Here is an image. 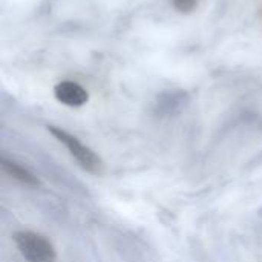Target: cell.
Listing matches in <instances>:
<instances>
[{
    "mask_svg": "<svg viewBox=\"0 0 262 262\" xmlns=\"http://www.w3.org/2000/svg\"><path fill=\"white\" fill-rule=\"evenodd\" d=\"M48 130L69 150V154L74 157V160L88 172L100 175L103 172V161L101 158L88 146H84L77 137L69 134L68 130L57 127V126H48Z\"/></svg>",
    "mask_w": 262,
    "mask_h": 262,
    "instance_id": "obj_2",
    "label": "cell"
},
{
    "mask_svg": "<svg viewBox=\"0 0 262 262\" xmlns=\"http://www.w3.org/2000/svg\"><path fill=\"white\" fill-rule=\"evenodd\" d=\"M54 95H55L57 101H60L61 104L69 106V107H80V106L86 104L89 100L88 91L81 84L71 81V80L57 83L54 86Z\"/></svg>",
    "mask_w": 262,
    "mask_h": 262,
    "instance_id": "obj_3",
    "label": "cell"
},
{
    "mask_svg": "<svg viewBox=\"0 0 262 262\" xmlns=\"http://www.w3.org/2000/svg\"><path fill=\"white\" fill-rule=\"evenodd\" d=\"M20 255L28 262H57V253L54 246L43 235L20 230L12 236Z\"/></svg>",
    "mask_w": 262,
    "mask_h": 262,
    "instance_id": "obj_1",
    "label": "cell"
},
{
    "mask_svg": "<svg viewBox=\"0 0 262 262\" xmlns=\"http://www.w3.org/2000/svg\"><path fill=\"white\" fill-rule=\"evenodd\" d=\"M172 3L181 14H190L196 8L198 0H172Z\"/></svg>",
    "mask_w": 262,
    "mask_h": 262,
    "instance_id": "obj_5",
    "label": "cell"
},
{
    "mask_svg": "<svg viewBox=\"0 0 262 262\" xmlns=\"http://www.w3.org/2000/svg\"><path fill=\"white\" fill-rule=\"evenodd\" d=\"M0 166L3 169L5 173H8L11 178L26 184V186H37L38 184V180L25 167H21L20 164H17L15 161H11L8 160L6 157H2L0 158Z\"/></svg>",
    "mask_w": 262,
    "mask_h": 262,
    "instance_id": "obj_4",
    "label": "cell"
}]
</instances>
